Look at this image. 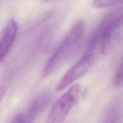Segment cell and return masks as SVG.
I'll list each match as a JSON object with an SVG mask.
<instances>
[{
  "label": "cell",
  "instance_id": "1",
  "mask_svg": "<svg viewBox=\"0 0 123 123\" xmlns=\"http://www.w3.org/2000/svg\"><path fill=\"white\" fill-rule=\"evenodd\" d=\"M123 25V10L112 12L106 16L91 36L86 52H95L100 47V52L107 55L119 42L120 28Z\"/></svg>",
  "mask_w": 123,
  "mask_h": 123
},
{
  "label": "cell",
  "instance_id": "2",
  "mask_svg": "<svg viewBox=\"0 0 123 123\" xmlns=\"http://www.w3.org/2000/svg\"><path fill=\"white\" fill-rule=\"evenodd\" d=\"M85 22L79 20L64 36L44 66L43 76H48L71 57L79 46L85 31Z\"/></svg>",
  "mask_w": 123,
  "mask_h": 123
},
{
  "label": "cell",
  "instance_id": "3",
  "mask_svg": "<svg viewBox=\"0 0 123 123\" xmlns=\"http://www.w3.org/2000/svg\"><path fill=\"white\" fill-rule=\"evenodd\" d=\"M82 96L81 86L73 84L55 102L44 123H63L70 112L78 104Z\"/></svg>",
  "mask_w": 123,
  "mask_h": 123
},
{
  "label": "cell",
  "instance_id": "4",
  "mask_svg": "<svg viewBox=\"0 0 123 123\" xmlns=\"http://www.w3.org/2000/svg\"><path fill=\"white\" fill-rule=\"evenodd\" d=\"M94 59V53H85L62 76L55 86L56 92H61L71 86L76 80L86 74L92 67Z\"/></svg>",
  "mask_w": 123,
  "mask_h": 123
},
{
  "label": "cell",
  "instance_id": "5",
  "mask_svg": "<svg viewBox=\"0 0 123 123\" xmlns=\"http://www.w3.org/2000/svg\"><path fill=\"white\" fill-rule=\"evenodd\" d=\"M18 32V25L14 19L8 20L2 28L0 36V60L2 61L9 52Z\"/></svg>",
  "mask_w": 123,
  "mask_h": 123
},
{
  "label": "cell",
  "instance_id": "6",
  "mask_svg": "<svg viewBox=\"0 0 123 123\" xmlns=\"http://www.w3.org/2000/svg\"><path fill=\"white\" fill-rule=\"evenodd\" d=\"M49 93H43L36 97L29 106L24 117V123H33L38 115L43 111L50 101Z\"/></svg>",
  "mask_w": 123,
  "mask_h": 123
},
{
  "label": "cell",
  "instance_id": "7",
  "mask_svg": "<svg viewBox=\"0 0 123 123\" xmlns=\"http://www.w3.org/2000/svg\"><path fill=\"white\" fill-rule=\"evenodd\" d=\"M101 123H123V111L119 101H112L110 103Z\"/></svg>",
  "mask_w": 123,
  "mask_h": 123
},
{
  "label": "cell",
  "instance_id": "8",
  "mask_svg": "<svg viewBox=\"0 0 123 123\" xmlns=\"http://www.w3.org/2000/svg\"><path fill=\"white\" fill-rule=\"evenodd\" d=\"M123 3V0H93L92 6L95 8H103Z\"/></svg>",
  "mask_w": 123,
  "mask_h": 123
},
{
  "label": "cell",
  "instance_id": "9",
  "mask_svg": "<svg viewBox=\"0 0 123 123\" xmlns=\"http://www.w3.org/2000/svg\"><path fill=\"white\" fill-rule=\"evenodd\" d=\"M113 83L114 85L117 86L123 85V59L115 72Z\"/></svg>",
  "mask_w": 123,
  "mask_h": 123
},
{
  "label": "cell",
  "instance_id": "10",
  "mask_svg": "<svg viewBox=\"0 0 123 123\" xmlns=\"http://www.w3.org/2000/svg\"><path fill=\"white\" fill-rule=\"evenodd\" d=\"M10 123H24L23 115L22 114H18L12 119Z\"/></svg>",
  "mask_w": 123,
  "mask_h": 123
}]
</instances>
